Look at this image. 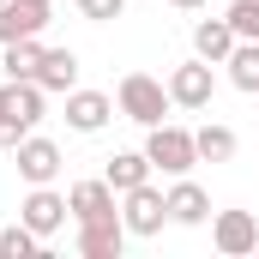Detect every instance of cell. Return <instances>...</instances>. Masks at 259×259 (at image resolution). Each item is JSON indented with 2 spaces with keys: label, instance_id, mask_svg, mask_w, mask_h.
Here are the masks:
<instances>
[{
  "label": "cell",
  "instance_id": "d6986e66",
  "mask_svg": "<svg viewBox=\"0 0 259 259\" xmlns=\"http://www.w3.org/2000/svg\"><path fill=\"white\" fill-rule=\"evenodd\" d=\"M36 61H42V42H36V36H24V42H6L0 72H6V78H36Z\"/></svg>",
  "mask_w": 259,
  "mask_h": 259
},
{
  "label": "cell",
  "instance_id": "7c38bea8",
  "mask_svg": "<svg viewBox=\"0 0 259 259\" xmlns=\"http://www.w3.org/2000/svg\"><path fill=\"white\" fill-rule=\"evenodd\" d=\"M115 187L97 175V181H72V193H66V205H72V223H91V217H121V205H115Z\"/></svg>",
  "mask_w": 259,
  "mask_h": 259
},
{
  "label": "cell",
  "instance_id": "44dd1931",
  "mask_svg": "<svg viewBox=\"0 0 259 259\" xmlns=\"http://www.w3.org/2000/svg\"><path fill=\"white\" fill-rule=\"evenodd\" d=\"M223 18L235 24V36H241V42H259V0H235Z\"/></svg>",
  "mask_w": 259,
  "mask_h": 259
},
{
  "label": "cell",
  "instance_id": "5bb4252c",
  "mask_svg": "<svg viewBox=\"0 0 259 259\" xmlns=\"http://www.w3.org/2000/svg\"><path fill=\"white\" fill-rule=\"evenodd\" d=\"M235 42H241V36H235V24H229V18H199L193 24V55L199 61H229V55H235Z\"/></svg>",
  "mask_w": 259,
  "mask_h": 259
},
{
  "label": "cell",
  "instance_id": "603a6c76",
  "mask_svg": "<svg viewBox=\"0 0 259 259\" xmlns=\"http://www.w3.org/2000/svg\"><path fill=\"white\" fill-rule=\"evenodd\" d=\"M24 133H30V127H18V121H0V151H18V145H24Z\"/></svg>",
  "mask_w": 259,
  "mask_h": 259
},
{
  "label": "cell",
  "instance_id": "4fadbf2b",
  "mask_svg": "<svg viewBox=\"0 0 259 259\" xmlns=\"http://www.w3.org/2000/svg\"><path fill=\"white\" fill-rule=\"evenodd\" d=\"M205 217H211V193H205L199 181H187V175H175V187H169V223L199 229Z\"/></svg>",
  "mask_w": 259,
  "mask_h": 259
},
{
  "label": "cell",
  "instance_id": "9c48e42d",
  "mask_svg": "<svg viewBox=\"0 0 259 259\" xmlns=\"http://www.w3.org/2000/svg\"><path fill=\"white\" fill-rule=\"evenodd\" d=\"M42 30H49V6L42 0H0V49L24 42V36H42Z\"/></svg>",
  "mask_w": 259,
  "mask_h": 259
},
{
  "label": "cell",
  "instance_id": "8992f818",
  "mask_svg": "<svg viewBox=\"0 0 259 259\" xmlns=\"http://www.w3.org/2000/svg\"><path fill=\"white\" fill-rule=\"evenodd\" d=\"M12 163H18V175H24V181H30V187H49V181H55V175H61V145H55V139H42V133H24V145H18V151H12Z\"/></svg>",
  "mask_w": 259,
  "mask_h": 259
},
{
  "label": "cell",
  "instance_id": "ffe728a7",
  "mask_svg": "<svg viewBox=\"0 0 259 259\" xmlns=\"http://www.w3.org/2000/svg\"><path fill=\"white\" fill-rule=\"evenodd\" d=\"M36 253H42V235H36L24 217L0 229V259H36Z\"/></svg>",
  "mask_w": 259,
  "mask_h": 259
},
{
  "label": "cell",
  "instance_id": "7a4b0ae2",
  "mask_svg": "<svg viewBox=\"0 0 259 259\" xmlns=\"http://www.w3.org/2000/svg\"><path fill=\"white\" fill-rule=\"evenodd\" d=\"M145 157H151V169H163V175L175 181V175H187L199 163V145H193L187 127H169V121H163V127H145Z\"/></svg>",
  "mask_w": 259,
  "mask_h": 259
},
{
  "label": "cell",
  "instance_id": "277c9868",
  "mask_svg": "<svg viewBox=\"0 0 259 259\" xmlns=\"http://www.w3.org/2000/svg\"><path fill=\"white\" fill-rule=\"evenodd\" d=\"M211 247L223 259L259 253V217L253 211H217V217H211Z\"/></svg>",
  "mask_w": 259,
  "mask_h": 259
},
{
  "label": "cell",
  "instance_id": "9a60e30c",
  "mask_svg": "<svg viewBox=\"0 0 259 259\" xmlns=\"http://www.w3.org/2000/svg\"><path fill=\"white\" fill-rule=\"evenodd\" d=\"M103 181H109L115 193L145 187V181H151V157H145V151H115V157H109V169H103Z\"/></svg>",
  "mask_w": 259,
  "mask_h": 259
},
{
  "label": "cell",
  "instance_id": "30bf717a",
  "mask_svg": "<svg viewBox=\"0 0 259 259\" xmlns=\"http://www.w3.org/2000/svg\"><path fill=\"white\" fill-rule=\"evenodd\" d=\"M115 121V97H103V91H66V127L72 133H103Z\"/></svg>",
  "mask_w": 259,
  "mask_h": 259
},
{
  "label": "cell",
  "instance_id": "e0dca14e",
  "mask_svg": "<svg viewBox=\"0 0 259 259\" xmlns=\"http://www.w3.org/2000/svg\"><path fill=\"white\" fill-rule=\"evenodd\" d=\"M193 145H199V163H229V157L241 151V139L229 127H217V121H205V127L193 133Z\"/></svg>",
  "mask_w": 259,
  "mask_h": 259
},
{
  "label": "cell",
  "instance_id": "cb8c5ba5",
  "mask_svg": "<svg viewBox=\"0 0 259 259\" xmlns=\"http://www.w3.org/2000/svg\"><path fill=\"white\" fill-rule=\"evenodd\" d=\"M169 6H181V12H199V6H205V0H169Z\"/></svg>",
  "mask_w": 259,
  "mask_h": 259
},
{
  "label": "cell",
  "instance_id": "ba28073f",
  "mask_svg": "<svg viewBox=\"0 0 259 259\" xmlns=\"http://www.w3.org/2000/svg\"><path fill=\"white\" fill-rule=\"evenodd\" d=\"M18 217L49 241L55 229H66V217H72V205H66V193H55V187H30L24 193V205H18Z\"/></svg>",
  "mask_w": 259,
  "mask_h": 259
},
{
  "label": "cell",
  "instance_id": "5b68a950",
  "mask_svg": "<svg viewBox=\"0 0 259 259\" xmlns=\"http://www.w3.org/2000/svg\"><path fill=\"white\" fill-rule=\"evenodd\" d=\"M49 115V91L36 78H6L0 84V121H18V127H36Z\"/></svg>",
  "mask_w": 259,
  "mask_h": 259
},
{
  "label": "cell",
  "instance_id": "ac0fdd59",
  "mask_svg": "<svg viewBox=\"0 0 259 259\" xmlns=\"http://www.w3.org/2000/svg\"><path fill=\"white\" fill-rule=\"evenodd\" d=\"M223 66H229V84H235V91L259 97V42H235V55Z\"/></svg>",
  "mask_w": 259,
  "mask_h": 259
},
{
  "label": "cell",
  "instance_id": "52a82bcc",
  "mask_svg": "<svg viewBox=\"0 0 259 259\" xmlns=\"http://www.w3.org/2000/svg\"><path fill=\"white\" fill-rule=\"evenodd\" d=\"M163 84H169L175 109H211V91H217V78H211V61H187V66H175Z\"/></svg>",
  "mask_w": 259,
  "mask_h": 259
},
{
  "label": "cell",
  "instance_id": "6da1fadb",
  "mask_svg": "<svg viewBox=\"0 0 259 259\" xmlns=\"http://www.w3.org/2000/svg\"><path fill=\"white\" fill-rule=\"evenodd\" d=\"M115 103H121V115H127L133 127H163V115L175 109L169 84H163V78H151V72H127V78H121V91H115Z\"/></svg>",
  "mask_w": 259,
  "mask_h": 259
},
{
  "label": "cell",
  "instance_id": "8fae6325",
  "mask_svg": "<svg viewBox=\"0 0 259 259\" xmlns=\"http://www.w3.org/2000/svg\"><path fill=\"white\" fill-rule=\"evenodd\" d=\"M127 247V223L121 217H91V223H78V253L84 259H121Z\"/></svg>",
  "mask_w": 259,
  "mask_h": 259
},
{
  "label": "cell",
  "instance_id": "2e32d148",
  "mask_svg": "<svg viewBox=\"0 0 259 259\" xmlns=\"http://www.w3.org/2000/svg\"><path fill=\"white\" fill-rule=\"evenodd\" d=\"M36 84H42V91H72V84H78V55H72V49H42Z\"/></svg>",
  "mask_w": 259,
  "mask_h": 259
},
{
  "label": "cell",
  "instance_id": "7402d4cb",
  "mask_svg": "<svg viewBox=\"0 0 259 259\" xmlns=\"http://www.w3.org/2000/svg\"><path fill=\"white\" fill-rule=\"evenodd\" d=\"M78 12H84L91 24H109V18H121V12H127V0H78Z\"/></svg>",
  "mask_w": 259,
  "mask_h": 259
},
{
  "label": "cell",
  "instance_id": "d4e9b609",
  "mask_svg": "<svg viewBox=\"0 0 259 259\" xmlns=\"http://www.w3.org/2000/svg\"><path fill=\"white\" fill-rule=\"evenodd\" d=\"M42 6H55V0H42Z\"/></svg>",
  "mask_w": 259,
  "mask_h": 259
},
{
  "label": "cell",
  "instance_id": "3957f363",
  "mask_svg": "<svg viewBox=\"0 0 259 259\" xmlns=\"http://www.w3.org/2000/svg\"><path fill=\"white\" fill-rule=\"evenodd\" d=\"M121 223H127V235H163V223H169V193L163 187H133V193H121Z\"/></svg>",
  "mask_w": 259,
  "mask_h": 259
}]
</instances>
